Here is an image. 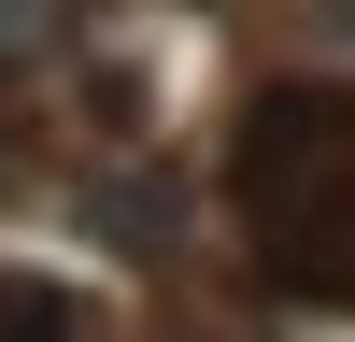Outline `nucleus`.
Instances as JSON below:
<instances>
[{"label": "nucleus", "mask_w": 355, "mask_h": 342, "mask_svg": "<svg viewBox=\"0 0 355 342\" xmlns=\"http://www.w3.org/2000/svg\"><path fill=\"white\" fill-rule=\"evenodd\" d=\"M227 214L284 300L355 314V86H270L227 142Z\"/></svg>", "instance_id": "f257e3e1"}, {"label": "nucleus", "mask_w": 355, "mask_h": 342, "mask_svg": "<svg viewBox=\"0 0 355 342\" xmlns=\"http://www.w3.org/2000/svg\"><path fill=\"white\" fill-rule=\"evenodd\" d=\"M57 328H71V314H57L43 285H0V342H57Z\"/></svg>", "instance_id": "f03ea898"}]
</instances>
